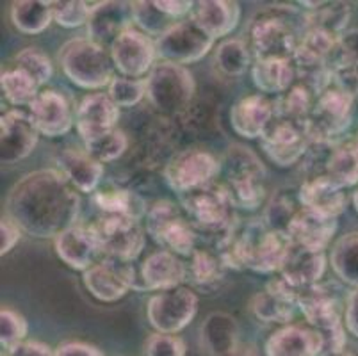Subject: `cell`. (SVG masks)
Returning <instances> with one entry per match:
<instances>
[{"instance_id":"obj_18","label":"cell","mask_w":358,"mask_h":356,"mask_svg":"<svg viewBox=\"0 0 358 356\" xmlns=\"http://www.w3.org/2000/svg\"><path fill=\"white\" fill-rule=\"evenodd\" d=\"M29 116L41 136L59 137L73 127L71 106L63 93L54 90L40 91L34 102L29 106Z\"/></svg>"},{"instance_id":"obj_2","label":"cell","mask_w":358,"mask_h":356,"mask_svg":"<svg viewBox=\"0 0 358 356\" xmlns=\"http://www.w3.org/2000/svg\"><path fill=\"white\" fill-rule=\"evenodd\" d=\"M291 244L287 234L273 230L264 220H252L244 227L236 223L217 239V253L227 267L268 274L282 269Z\"/></svg>"},{"instance_id":"obj_12","label":"cell","mask_w":358,"mask_h":356,"mask_svg":"<svg viewBox=\"0 0 358 356\" xmlns=\"http://www.w3.org/2000/svg\"><path fill=\"white\" fill-rule=\"evenodd\" d=\"M310 145L312 139L308 136L307 123L292 122L280 116H275L271 125L260 137L264 153L282 168L296 164L299 159H303Z\"/></svg>"},{"instance_id":"obj_1","label":"cell","mask_w":358,"mask_h":356,"mask_svg":"<svg viewBox=\"0 0 358 356\" xmlns=\"http://www.w3.org/2000/svg\"><path fill=\"white\" fill-rule=\"evenodd\" d=\"M80 196L66 176L55 169H40L16 182L6 198V215L36 239H55L75 227Z\"/></svg>"},{"instance_id":"obj_31","label":"cell","mask_w":358,"mask_h":356,"mask_svg":"<svg viewBox=\"0 0 358 356\" xmlns=\"http://www.w3.org/2000/svg\"><path fill=\"white\" fill-rule=\"evenodd\" d=\"M201 344L210 356H236L239 351V326L224 312L207 315L200 328Z\"/></svg>"},{"instance_id":"obj_58","label":"cell","mask_w":358,"mask_h":356,"mask_svg":"<svg viewBox=\"0 0 358 356\" xmlns=\"http://www.w3.org/2000/svg\"><path fill=\"white\" fill-rule=\"evenodd\" d=\"M357 148H358V141H357Z\"/></svg>"},{"instance_id":"obj_29","label":"cell","mask_w":358,"mask_h":356,"mask_svg":"<svg viewBox=\"0 0 358 356\" xmlns=\"http://www.w3.org/2000/svg\"><path fill=\"white\" fill-rule=\"evenodd\" d=\"M323 342L314 328L284 326L266 342V356H321Z\"/></svg>"},{"instance_id":"obj_13","label":"cell","mask_w":358,"mask_h":356,"mask_svg":"<svg viewBox=\"0 0 358 356\" xmlns=\"http://www.w3.org/2000/svg\"><path fill=\"white\" fill-rule=\"evenodd\" d=\"M221 171V162L205 150H184L168 162L164 169L166 184L178 194L214 182Z\"/></svg>"},{"instance_id":"obj_51","label":"cell","mask_w":358,"mask_h":356,"mask_svg":"<svg viewBox=\"0 0 358 356\" xmlns=\"http://www.w3.org/2000/svg\"><path fill=\"white\" fill-rule=\"evenodd\" d=\"M321 342H323V349H321V356H334L338 353H344L346 348V332H344L343 321L335 322V325L327 326L323 329H317Z\"/></svg>"},{"instance_id":"obj_23","label":"cell","mask_w":358,"mask_h":356,"mask_svg":"<svg viewBox=\"0 0 358 356\" xmlns=\"http://www.w3.org/2000/svg\"><path fill=\"white\" fill-rule=\"evenodd\" d=\"M187 278V267L171 251L159 250L148 255L139 269V290H169Z\"/></svg>"},{"instance_id":"obj_6","label":"cell","mask_w":358,"mask_h":356,"mask_svg":"<svg viewBox=\"0 0 358 356\" xmlns=\"http://www.w3.org/2000/svg\"><path fill=\"white\" fill-rule=\"evenodd\" d=\"M223 164L229 180L227 189L234 205L248 211L260 207L266 198V168L259 155L243 145H232L227 150Z\"/></svg>"},{"instance_id":"obj_30","label":"cell","mask_w":358,"mask_h":356,"mask_svg":"<svg viewBox=\"0 0 358 356\" xmlns=\"http://www.w3.org/2000/svg\"><path fill=\"white\" fill-rule=\"evenodd\" d=\"M61 173L75 189L80 192H93L99 187L103 176V164L86 150L66 148L57 155Z\"/></svg>"},{"instance_id":"obj_41","label":"cell","mask_w":358,"mask_h":356,"mask_svg":"<svg viewBox=\"0 0 358 356\" xmlns=\"http://www.w3.org/2000/svg\"><path fill=\"white\" fill-rule=\"evenodd\" d=\"M252 55H250V47L244 43L243 39H227L214 54V63L216 66L229 77H239L248 70Z\"/></svg>"},{"instance_id":"obj_38","label":"cell","mask_w":358,"mask_h":356,"mask_svg":"<svg viewBox=\"0 0 358 356\" xmlns=\"http://www.w3.org/2000/svg\"><path fill=\"white\" fill-rule=\"evenodd\" d=\"M229 267L224 266L220 253H213L207 250H196L191 257V266L187 269L189 278L201 290H213L223 282L224 271Z\"/></svg>"},{"instance_id":"obj_10","label":"cell","mask_w":358,"mask_h":356,"mask_svg":"<svg viewBox=\"0 0 358 356\" xmlns=\"http://www.w3.org/2000/svg\"><path fill=\"white\" fill-rule=\"evenodd\" d=\"M353 97L328 84L315 98V106L308 116L307 130L312 143L334 145L335 137L343 136L351 125Z\"/></svg>"},{"instance_id":"obj_36","label":"cell","mask_w":358,"mask_h":356,"mask_svg":"<svg viewBox=\"0 0 358 356\" xmlns=\"http://www.w3.org/2000/svg\"><path fill=\"white\" fill-rule=\"evenodd\" d=\"M52 2L20 0L11 8V22L24 34H40L52 22Z\"/></svg>"},{"instance_id":"obj_54","label":"cell","mask_w":358,"mask_h":356,"mask_svg":"<svg viewBox=\"0 0 358 356\" xmlns=\"http://www.w3.org/2000/svg\"><path fill=\"white\" fill-rule=\"evenodd\" d=\"M8 356H55V351L41 342H22L8 351Z\"/></svg>"},{"instance_id":"obj_57","label":"cell","mask_w":358,"mask_h":356,"mask_svg":"<svg viewBox=\"0 0 358 356\" xmlns=\"http://www.w3.org/2000/svg\"><path fill=\"white\" fill-rule=\"evenodd\" d=\"M334 356H355V355H351V353L344 351V353H338V355H334Z\"/></svg>"},{"instance_id":"obj_17","label":"cell","mask_w":358,"mask_h":356,"mask_svg":"<svg viewBox=\"0 0 358 356\" xmlns=\"http://www.w3.org/2000/svg\"><path fill=\"white\" fill-rule=\"evenodd\" d=\"M40 132L32 123L31 116L20 109H11L2 114L0 120V161L11 166L34 152Z\"/></svg>"},{"instance_id":"obj_45","label":"cell","mask_w":358,"mask_h":356,"mask_svg":"<svg viewBox=\"0 0 358 356\" xmlns=\"http://www.w3.org/2000/svg\"><path fill=\"white\" fill-rule=\"evenodd\" d=\"M96 2H83V0H66V2H52V18L61 27L75 29L87 24L91 11Z\"/></svg>"},{"instance_id":"obj_4","label":"cell","mask_w":358,"mask_h":356,"mask_svg":"<svg viewBox=\"0 0 358 356\" xmlns=\"http://www.w3.org/2000/svg\"><path fill=\"white\" fill-rule=\"evenodd\" d=\"M64 75L84 90H100L115 78V63L103 45L90 38H75L68 41L59 54Z\"/></svg>"},{"instance_id":"obj_52","label":"cell","mask_w":358,"mask_h":356,"mask_svg":"<svg viewBox=\"0 0 358 356\" xmlns=\"http://www.w3.org/2000/svg\"><path fill=\"white\" fill-rule=\"evenodd\" d=\"M20 227L13 220H9L8 215L2 218V223H0V253L8 255L16 246V243L20 241Z\"/></svg>"},{"instance_id":"obj_25","label":"cell","mask_w":358,"mask_h":356,"mask_svg":"<svg viewBox=\"0 0 358 356\" xmlns=\"http://www.w3.org/2000/svg\"><path fill=\"white\" fill-rule=\"evenodd\" d=\"M298 201L303 208L337 220V215L343 214L346 208L348 198L343 187H338L328 176L315 175L301 184L298 191Z\"/></svg>"},{"instance_id":"obj_42","label":"cell","mask_w":358,"mask_h":356,"mask_svg":"<svg viewBox=\"0 0 358 356\" xmlns=\"http://www.w3.org/2000/svg\"><path fill=\"white\" fill-rule=\"evenodd\" d=\"M350 6L343 2H323V6L308 15V27L330 32L335 38H343L350 20Z\"/></svg>"},{"instance_id":"obj_15","label":"cell","mask_w":358,"mask_h":356,"mask_svg":"<svg viewBox=\"0 0 358 356\" xmlns=\"http://www.w3.org/2000/svg\"><path fill=\"white\" fill-rule=\"evenodd\" d=\"M84 287L93 298L103 303L118 301L130 289L139 290V276L132 262L103 259L84 271Z\"/></svg>"},{"instance_id":"obj_34","label":"cell","mask_w":358,"mask_h":356,"mask_svg":"<svg viewBox=\"0 0 358 356\" xmlns=\"http://www.w3.org/2000/svg\"><path fill=\"white\" fill-rule=\"evenodd\" d=\"M324 176L338 187H353L358 184V148L357 145L335 146L330 150L324 164Z\"/></svg>"},{"instance_id":"obj_35","label":"cell","mask_w":358,"mask_h":356,"mask_svg":"<svg viewBox=\"0 0 358 356\" xmlns=\"http://www.w3.org/2000/svg\"><path fill=\"white\" fill-rule=\"evenodd\" d=\"M93 201L103 214L110 215H125L132 220H141L146 215L145 201L136 192L129 189H109V191H99L93 196Z\"/></svg>"},{"instance_id":"obj_39","label":"cell","mask_w":358,"mask_h":356,"mask_svg":"<svg viewBox=\"0 0 358 356\" xmlns=\"http://www.w3.org/2000/svg\"><path fill=\"white\" fill-rule=\"evenodd\" d=\"M0 87L2 93L8 98V102L13 106H31L36 100V97L40 94V84L36 83L34 78L22 68L15 66L11 70L2 71L0 77Z\"/></svg>"},{"instance_id":"obj_27","label":"cell","mask_w":358,"mask_h":356,"mask_svg":"<svg viewBox=\"0 0 358 356\" xmlns=\"http://www.w3.org/2000/svg\"><path fill=\"white\" fill-rule=\"evenodd\" d=\"M335 232H337L335 218H328L303 207L299 208L287 228V235L292 244L319 251H324Z\"/></svg>"},{"instance_id":"obj_44","label":"cell","mask_w":358,"mask_h":356,"mask_svg":"<svg viewBox=\"0 0 358 356\" xmlns=\"http://www.w3.org/2000/svg\"><path fill=\"white\" fill-rule=\"evenodd\" d=\"M84 150L90 153L91 157H95L96 161L106 164V162H113L123 155L129 148V137L123 130L115 129L110 132L103 134V136L95 137L91 141L84 143Z\"/></svg>"},{"instance_id":"obj_40","label":"cell","mask_w":358,"mask_h":356,"mask_svg":"<svg viewBox=\"0 0 358 356\" xmlns=\"http://www.w3.org/2000/svg\"><path fill=\"white\" fill-rule=\"evenodd\" d=\"M315 98H317V94L314 91L308 90L303 84L294 83L291 90L285 91L280 97L278 104L275 106L276 116L305 123L312 114V111H314Z\"/></svg>"},{"instance_id":"obj_32","label":"cell","mask_w":358,"mask_h":356,"mask_svg":"<svg viewBox=\"0 0 358 356\" xmlns=\"http://www.w3.org/2000/svg\"><path fill=\"white\" fill-rule=\"evenodd\" d=\"M241 8L229 0H205L198 2L193 11V20L210 38H223L237 27Z\"/></svg>"},{"instance_id":"obj_49","label":"cell","mask_w":358,"mask_h":356,"mask_svg":"<svg viewBox=\"0 0 358 356\" xmlns=\"http://www.w3.org/2000/svg\"><path fill=\"white\" fill-rule=\"evenodd\" d=\"M299 208H294V201L287 198L285 194H276L273 196L269 201V207L264 215V221L273 228V230L284 232L287 234V228L291 221L294 220V215L298 214Z\"/></svg>"},{"instance_id":"obj_20","label":"cell","mask_w":358,"mask_h":356,"mask_svg":"<svg viewBox=\"0 0 358 356\" xmlns=\"http://www.w3.org/2000/svg\"><path fill=\"white\" fill-rule=\"evenodd\" d=\"M296 303L315 332L341 322V298L330 283H315L299 289Z\"/></svg>"},{"instance_id":"obj_50","label":"cell","mask_w":358,"mask_h":356,"mask_svg":"<svg viewBox=\"0 0 358 356\" xmlns=\"http://www.w3.org/2000/svg\"><path fill=\"white\" fill-rule=\"evenodd\" d=\"M146 356H185V344L177 335L154 333L145 344Z\"/></svg>"},{"instance_id":"obj_5","label":"cell","mask_w":358,"mask_h":356,"mask_svg":"<svg viewBox=\"0 0 358 356\" xmlns=\"http://www.w3.org/2000/svg\"><path fill=\"white\" fill-rule=\"evenodd\" d=\"M180 200L193 227L200 230L220 235L221 239L236 227V205L227 185L210 182L203 187L180 194Z\"/></svg>"},{"instance_id":"obj_21","label":"cell","mask_w":358,"mask_h":356,"mask_svg":"<svg viewBox=\"0 0 358 356\" xmlns=\"http://www.w3.org/2000/svg\"><path fill=\"white\" fill-rule=\"evenodd\" d=\"M298 289L282 276L273 278L262 292L255 294L250 303L253 315L264 322H289L298 306Z\"/></svg>"},{"instance_id":"obj_9","label":"cell","mask_w":358,"mask_h":356,"mask_svg":"<svg viewBox=\"0 0 358 356\" xmlns=\"http://www.w3.org/2000/svg\"><path fill=\"white\" fill-rule=\"evenodd\" d=\"M90 230L100 253L107 255V259L134 262L145 248V230L132 218L103 214L91 225Z\"/></svg>"},{"instance_id":"obj_24","label":"cell","mask_w":358,"mask_h":356,"mask_svg":"<svg viewBox=\"0 0 358 356\" xmlns=\"http://www.w3.org/2000/svg\"><path fill=\"white\" fill-rule=\"evenodd\" d=\"M134 13L132 2H96L87 20V38L96 43H110L132 29Z\"/></svg>"},{"instance_id":"obj_14","label":"cell","mask_w":358,"mask_h":356,"mask_svg":"<svg viewBox=\"0 0 358 356\" xmlns=\"http://www.w3.org/2000/svg\"><path fill=\"white\" fill-rule=\"evenodd\" d=\"M213 45L214 38H210L193 18L178 22L171 31L155 39L159 57L182 66L200 61L209 54Z\"/></svg>"},{"instance_id":"obj_19","label":"cell","mask_w":358,"mask_h":356,"mask_svg":"<svg viewBox=\"0 0 358 356\" xmlns=\"http://www.w3.org/2000/svg\"><path fill=\"white\" fill-rule=\"evenodd\" d=\"M118 120L120 107L103 93L87 94L75 113V127L84 143L115 130Z\"/></svg>"},{"instance_id":"obj_53","label":"cell","mask_w":358,"mask_h":356,"mask_svg":"<svg viewBox=\"0 0 358 356\" xmlns=\"http://www.w3.org/2000/svg\"><path fill=\"white\" fill-rule=\"evenodd\" d=\"M55 356H103V353L84 342H66L55 349Z\"/></svg>"},{"instance_id":"obj_55","label":"cell","mask_w":358,"mask_h":356,"mask_svg":"<svg viewBox=\"0 0 358 356\" xmlns=\"http://www.w3.org/2000/svg\"><path fill=\"white\" fill-rule=\"evenodd\" d=\"M346 328L358 339V289L350 292L346 299Z\"/></svg>"},{"instance_id":"obj_7","label":"cell","mask_w":358,"mask_h":356,"mask_svg":"<svg viewBox=\"0 0 358 356\" xmlns=\"http://www.w3.org/2000/svg\"><path fill=\"white\" fill-rule=\"evenodd\" d=\"M196 91L193 73L182 64L162 61L146 78V97L159 113L177 114L189 107Z\"/></svg>"},{"instance_id":"obj_43","label":"cell","mask_w":358,"mask_h":356,"mask_svg":"<svg viewBox=\"0 0 358 356\" xmlns=\"http://www.w3.org/2000/svg\"><path fill=\"white\" fill-rule=\"evenodd\" d=\"M132 13H134V22L145 31V34H152L161 38L168 31L178 24L177 20L171 18L168 13L159 8L157 0L155 2H132Z\"/></svg>"},{"instance_id":"obj_28","label":"cell","mask_w":358,"mask_h":356,"mask_svg":"<svg viewBox=\"0 0 358 356\" xmlns=\"http://www.w3.org/2000/svg\"><path fill=\"white\" fill-rule=\"evenodd\" d=\"M55 253L66 266L77 271H87L91 266H95V259L99 257L100 250L95 237L91 234L90 227H75L68 228L63 234L54 239Z\"/></svg>"},{"instance_id":"obj_11","label":"cell","mask_w":358,"mask_h":356,"mask_svg":"<svg viewBox=\"0 0 358 356\" xmlns=\"http://www.w3.org/2000/svg\"><path fill=\"white\" fill-rule=\"evenodd\" d=\"M196 310V294L185 287H177L152 296L146 306V315L157 333L175 335L193 321Z\"/></svg>"},{"instance_id":"obj_16","label":"cell","mask_w":358,"mask_h":356,"mask_svg":"<svg viewBox=\"0 0 358 356\" xmlns=\"http://www.w3.org/2000/svg\"><path fill=\"white\" fill-rule=\"evenodd\" d=\"M113 63L116 70L123 73V77L139 78L150 73L155 66L157 47L155 41L145 32L129 29L113 41L109 48Z\"/></svg>"},{"instance_id":"obj_8","label":"cell","mask_w":358,"mask_h":356,"mask_svg":"<svg viewBox=\"0 0 358 356\" xmlns=\"http://www.w3.org/2000/svg\"><path fill=\"white\" fill-rule=\"evenodd\" d=\"M146 232L166 251L178 257H193L196 251V232L177 205L168 200L155 201L146 212Z\"/></svg>"},{"instance_id":"obj_3","label":"cell","mask_w":358,"mask_h":356,"mask_svg":"<svg viewBox=\"0 0 358 356\" xmlns=\"http://www.w3.org/2000/svg\"><path fill=\"white\" fill-rule=\"evenodd\" d=\"M308 31V15L292 6H273L257 13L248 27L257 59H291Z\"/></svg>"},{"instance_id":"obj_46","label":"cell","mask_w":358,"mask_h":356,"mask_svg":"<svg viewBox=\"0 0 358 356\" xmlns=\"http://www.w3.org/2000/svg\"><path fill=\"white\" fill-rule=\"evenodd\" d=\"M15 61L16 66L27 71L40 86L47 84L52 78V73H54L50 57L43 50L36 47H27L22 52H18Z\"/></svg>"},{"instance_id":"obj_22","label":"cell","mask_w":358,"mask_h":356,"mask_svg":"<svg viewBox=\"0 0 358 356\" xmlns=\"http://www.w3.org/2000/svg\"><path fill=\"white\" fill-rule=\"evenodd\" d=\"M276 116L275 104L264 94H246L230 109V123L237 136L246 139L262 137Z\"/></svg>"},{"instance_id":"obj_37","label":"cell","mask_w":358,"mask_h":356,"mask_svg":"<svg viewBox=\"0 0 358 356\" xmlns=\"http://www.w3.org/2000/svg\"><path fill=\"white\" fill-rule=\"evenodd\" d=\"M330 262L337 278L358 289V232L343 235L334 244Z\"/></svg>"},{"instance_id":"obj_48","label":"cell","mask_w":358,"mask_h":356,"mask_svg":"<svg viewBox=\"0 0 358 356\" xmlns=\"http://www.w3.org/2000/svg\"><path fill=\"white\" fill-rule=\"evenodd\" d=\"M27 321L24 315L11 308H2L0 312V344L2 349L11 351L18 344L25 342L24 339L27 337Z\"/></svg>"},{"instance_id":"obj_47","label":"cell","mask_w":358,"mask_h":356,"mask_svg":"<svg viewBox=\"0 0 358 356\" xmlns=\"http://www.w3.org/2000/svg\"><path fill=\"white\" fill-rule=\"evenodd\" d=\"M107 94L118 107H134L146 97V80L130 77H115Z\"/></svg>"},{"instance_id":"obj_33","label":"cell","mask_w":358,"mask_h":356,"mask_svg":"<svg viewBox=\"0 0 358 356\" xmlns=\"http://www.w3.org/2000/svg\"><path fill=\"white\" fill-rule=\"evenodd\" d=\"M252 77L262 93L284 94L294 86L296 68L291 59H257Z\"/></svg>"},{"instance_id":"obj_26","label":"cell","mask_w":358,"mask_h":356,"mask_svg":"<svg viewBox=\"0 0 358 356\" xmlns=\"http://www.w3.org/2000/svg\"><path fill=\"white\" fill-rule=\"evenodd\" d=\"M327 269V255L324 251L308 250V248L291 244L284 266L280 269V276L294 289H305L319 283Z\"/></svg>"},{"instance_id":"obj_56","label":"cell","mask_w":358,"mask_h":356,"mask_svg":"<svg viewBox=\"0 0 358 356\" xmlns=\"http://www.w3.org/2000/svg\"><path fill=\"white\" fill-rule=\"evenodd\" d=\"M353 207H355V211L358 212V189L355 191V194H353Z\"/></svg>"}]
</instances>
